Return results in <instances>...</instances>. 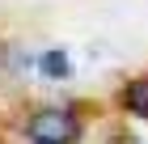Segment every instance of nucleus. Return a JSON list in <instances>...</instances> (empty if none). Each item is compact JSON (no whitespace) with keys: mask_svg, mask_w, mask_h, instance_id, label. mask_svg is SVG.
<instances>
[{"mask_svg":"<svg viewBox=\"0 0 148 144\" xmlns=\"http://www.w3.org/2000/svg\"><path fill=\"white\" fill-rule=\"evenodd\" d=\"M38 72H42L47 81H68V76H72L68 51H64V47H51V51H42V55H38Z\"/></svg>","mask_w":148,"mask_h":144,"instance_id":"7ed1b4c3","label":"nucleus"},{"mask_svg":"<svg viewBox=\"0 0 148 144\" xmlns=\"http://www.w3.org/2000/svg\"><path fill=\"white\" fill-rule=\"evenodd\" d=\"M119 106H123L131 119H148V76H131L119 89Z\"/></svg>","mask_w":148,"mask_h":144,"instance_id":"f03ea898","label":"nucleus"},{"mask_svg":"<svg viewBox=\"0 0 148 144\" xmlns=\"http://www.w3.org/2000/svg\"><path fill=\"white\" fill-rule=\"evenodd\" d=\"M30 144H80L85 140V119L72 106H42L21 123Z\"/></svg>","mask_w":148,"mask_h":144,"instance_id":"f257e3e1","label":"nucleus"}]
</instances>
